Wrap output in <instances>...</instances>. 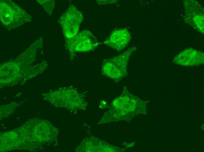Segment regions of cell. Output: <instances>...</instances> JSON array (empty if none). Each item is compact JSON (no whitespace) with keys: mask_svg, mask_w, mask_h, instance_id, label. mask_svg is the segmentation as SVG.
Masks as SVG:
<instances>
[{"mask_svg":"<svg viewBox=\"0 0 204 152\" xmlns=\"http://www.w3.org/2000/svg\"><path fill=\"white\" fill-rule=\"evenodd\" d=\"M137 49L136 47L132 46L112 58L104 59L101 66L102 74L117 82L126 77L130 58Z\"/></svg>","mask_w":204,"mask_h":152,"instance_id":"1","label":"cell"},{"mask_svg":"<svg viewBox=\"0 0 204 152\" xmlns=\"http://www.w3.org/2000/svg\"><path fill=\"white\" fill-rule=\"evenodd\" d=\"M22 8L10 0H0V21L8 29H14L32 20Z\"/></svg>","mask_w":204,"mask_h":152,"instance_id":"2","label":"cell"},{"mask_svg":"<svg viewBox=\"0 0 204 152\" xmlns=\"http://www.w3.org/2000/svg\"><path fill=\"white\" fill-rule=\"evenodd\" d=\"M100 44L91 32L85 30L79 32L71 38L66 39L65 46L72 61L76 52L93 51Z\"/></svg>","mask_w":204,"mask_h":152,"instance_id":"3","label":"cell"},{"mask_svg":"<svg viewBox=\"0 0 204 152\" xmlns=\"http://www.w3.org/2000/svg\"><path fill=\"white\" fill-rule=\"evenodd\" d=\"M83 19L82 12L74 4H71L66 11L62 15L58 21L66 39L74 37L79 32L80 26Z\"/></svg>","mask_w":204,"mask_h":152,"instance_id":"4","label":"cell"},{"mask_svg":"<svg viewBox=\"0 0 204 152\" xmlns=\"http://www.w3.org/2000/svg\"><path fill=\"white\" fill-rule=\"evenodd\" d=\"M204 53L192 48L186 49L175 56L173 62L184 66H194L204 63Z\"/></svg>","mask_w":204,"mask_h":152,"instance_id":"5","label":"cell"},{"mask_svg":"<svg viewBox=\"0 0 204 152\" xmlns=\"http://www.w3.org/2000/svg\"><path fill=\"white\" fill-rule=\"evenodd\" d=\"M131 39L129 31L126 28H121L113 30L103 43L119 52L127 46Z\"/></svg>","mask_w":204,"mask_h":152,"instance_id":"6","label":"cell"},{"mask_svg":"<svg viewBox=\"0 0 204 152\" xmlns=\"http://www.w3.org/2000/svg\"><path fill=\"white\" fill-rule=\"evenodd\" d=\"M37 1L44 8L45 11L50 15L52 13L55 6L54 0H37Z\"/></svg>","mask_w":204,"mask_h":152,"instance_id":"7","label":"cell"},{"mask_svg":"<svg viewBox=\"0 0 204 152\" xmlns=\"http://www.w3.org/2000/svg\"><path fill=\"white\" fill-rule=\"evenodd\" d=\"M193 20L197 27L201 32H204V16L200 15H196L194 17Z\"/></svg>","mask_w":204,"mask_h":152,"instance_id":"8","label":"cell"},{"mask_svg":"<svg viewBox=\"0 0 204 152\" xmlns=\"http://www.w3.org/2000/svg\"><path fill=\"white\" fill-rule=\"evenodd\" d=\"M99 5L113 4L115 3L117 0H96Z\"/></svg>","mask_w":204,"mask_h":152,"instance_id":"9","label":"cell"},{"mask_svg":"<svg viewBox=\"0 0 204 152\" xmlns=\"http://www.w3.org/2000/svg\"><path fill=\"white\" fill-rule=\"evenodd\" d=\"M107 105L106 102L105 101H102L101 102V105L100 107H105Z\"/></svg>","mask_w":204,"mask_h":152,"instance_id":"10","label":"cell"},{"mask_svg":"<svg viewBox=\"0 0 204 152\" xmlns=\"http://www.w3.org/2000/svg\"><path fill=\"white\" fill-rule=\"evenodd\" d=\"M204 124H203L201 126V128L202 129L204 130Z\"/></svg>","mask_w":204,"mask_h":152,"instance_id":"11","label":"cell"}]
</instances>
